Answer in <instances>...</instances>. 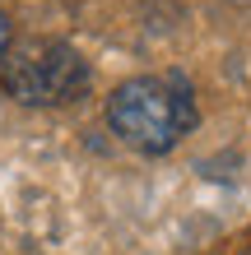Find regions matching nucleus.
Segmentation results:
<instances>
[{"label":"nucleus","instance_id":"1","mask_svg":"<svg viewBox=\"0 0 251 255\" xmlns=\"http://www.w3.org/2000/svg\"><path fill=\"white\" fill-rule=\"evenodd\" d=\"M196 121V93L182 74H135L107 98V126L140 153H172Z\"/></svg>","mask_w":251,"mask_h":255},{"label":"nucleus","instance_id":"2","mask_svg":"<svg viewBox=\"0 0 251 255\" xmlns=\"http://www.w3.org/2000/svg\"><path fill=\"white\" fill-rule=\"evenodd\" d=\"M88 61L61 37L14 42L0 61V88L23 107H65L88 93Z\"/></svg>","mask_w":251,"mask_h":255},{"label":"nucleus","instance_id":"3","mask_svg":"<svg viewBox=\"0 0 251 255\" xmlns=\"http://www.w3.org/2000/svg\"><path fill=\"white\" fill-rule=\"evenodd\" d=\"M14 47V23H9V14L0 9V61H5V51Z\"/></svg>","mask_w":251,"mask_h":255}]
</instances>
